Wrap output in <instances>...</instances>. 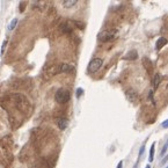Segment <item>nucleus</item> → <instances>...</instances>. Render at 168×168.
Segmentation results:
<instances>
[{
  "instance_id": "20e7f679",
  "label": "nucleus",
  "mask_w": 168,
  "mask_h": 168,
  "mask_svg": "<svg viewBox=\"0 0 168 168\" xmlns=\"http://www.w3.org/2000/svg\"><path fill=\"white\" fill-rule=\"evenodd\" d=\"M103 64V60L101 58H93L91 63L88 64V72L89 73H95L101 69V66Z\"/></svg>"
},
{
  "instance_id": "b1692460",
  "label": "nucleus",
  "mask_w": 168,
  "mask_h": 168,
  "mask_svg": "<svg viewBox=\"0 0 168 168\" xmlns=\"http://www.w3.org/2000/svg\"><path fill=\"white\" fill-rule=\"evenodd\" d=\"M146 168H151V167H150V166H146Z\"/></svg>"
},
{
  "instance_id": "1a4fd4ad",
  "label": "nucleus",
  "mask_w": 168,
  "mask_h": 168,
  "mask_svg": "<svg viewBox=\"0 0 168 168\" xmlns=\"http://www.w3.org/2000/svg\"><path fill=\"white\" fill-rule=\"evenodd\" d=\"M78 2V0H63V5L65 8H71Z\"/></svg>"
},
{
  "instance_id": "f03ea898",
  "label": "nucleus",
  "mask_w": 168,
  "mask_h": 168,
  "mask_svg": "<svg viewBox=\"0 0 168 168\" xmlns=\"http://www.w3.org/2000/svg\"><path fill=\"white\" fill-rule=\"evenodd\" d=\"M55 100L59 104H65L70 101V93L64 88H60L55 94Z\"/></svg>"
},
{
  "instance_id": "7ed1b4c3",
  "label": "nucleus",
  "mask_w": 168,
  "mask_h": 168,
  "mask_svg": "<svg viewBox=\"0 0 168 168\" xmlns=\"http://www.w3.org/2000/svg\"><path fill=\"white\" fill-rule=\"evenodd\" d=\"M115 36H116V30L115 29H106L103 32H101L99 34V36H97V39L100 42H109L111 39H115Z\"/></svg>"
},
{
  "instance_id": "6e6552de",
  "label": "nucleus",
  "mask_w": 168,
  "mask_h": 168,
  "mask_svg": "<svg viewBox=\"0 0 168 168\" xmlns=\"http://www.w3.org/2000/svg\"><path fill=\"white\" fill-rule=\"evenodd\" d=\"M167 44V39H165V37H161V39H159L156 41V50H160L161 48Z\"/></svg>"
},
{
  "instance_id": "412c9836",
  "label": "nucleus",
  "mask_w": 168,
  "mask_h": 168,
  "mask_svg": "<svg viewBox=\"0 0 168 168\" xmlns=\"http://www.w3.org/2000/svg\"><path fill=\"white\" fill-rule=\"evenodd\" d=\"M80 94H82V89L81 88H79L77 91V96H80Z\"/></svg>"
},
{
  "instance_id": "4468645a",
  "label": "nucleus",
  "mask_w": 168,
  "mask_h": 168,
  "mask_svg": "<svg viewBox=\"0 0 168 168\" xmlns=\"http://www.w3.org/2000/svg\"><path fill=\"white\" fill-rule=\"evenodd\" d=\"M60 30L64 32H71V28L67 26L66 23H64V25H62V27H60Z\"/></svg>"
},
{
  "instance_id": "6ab92c4d",
  "label": "nucleus",
  "mask_w": 168,
  "mask_h": 168,
  "mask_svg": "<svg viewBox=\"0 0 168 168\" xmlns=\"http://www.w3.org/2000/svg\"><path fill=\"white\" fill-rule=\"evenodd\" d=\"M25 11V2H21V5H20V12L22 13Z\"/></svg>"
},
{
  "instance_id": "f257e3e1",
  "label": "nucleus",
  "mask_w": 168,
  "mask_h": 168,
  "mask_svg": "<svg viewBox=\"0 0 168 168\" xmlns=\"http://www.w3.org/2000/svg\"><path fill=\"white\" fill-rule=\"evenodd\" d=\"M13 101H14V103H15V107H16L21 113H23V114L28 113V110L30 109V103H29V101L27 100V97L25 96L23 94H20V93L14 94Z\"/></svg>"
},
{
  "instance_id": "ddd939ff",
  "label": "nucleus",
  "mask_w": 168,
  "mask_h": 168,
  "mask_svg": "<svg viewBox=\"0 0 168 168\" xmlns=\"http://www.w3.org/2000/svg\"><path fill=\"white\" fill-rule=\"evenodd\" d=\"M18 22H19V20L16 19V18L12 20V22L9 23V27H8V30H13L14 28L16 27V25H18Z\"/></svg>"
},
{
  "instance_id": "4be33fe9",
  "label": "nucleus",
  "mask_w": 168,
  "mask_h": 168,
  "mask_svg": "<svg viewBox=\"0 0 168 168\" xmlns=\"http://www.w3.org/2000/svg\"><path fill=\"white\" fill-rule=\"evenodd\" d=\"M123 167V162L119 161V163H118V166H117V168H122Z\"/></svg>"
},
{
  "instance_id": "9b49d317",
  "label": "nucleus",
  "mask_w": 168,
  "mask_h": 168,
  "mask_svg": "<svg viewBox=\"0 0 168 168\" xmlns=\"http://www.w3.org/2000/svg\"><path fill=\"white\" fill-rule=\"evenodd\" d=\"M138 55H137V51H130L124 58L125 59H129V60H133V59H137Z\"/></svg>"
},
{
  "instance_id": "9d476101",
  "label": "nucleus",
  "mask_w": 168,
  "mask_h": 168,
  "mask_svg": "<svg viewBox=\"0 0 168 168\" xmlns=\"http://www.w3.org/2000/svg\"><path fill=\"white\" fill-rule=\"evenodd\" d=\"M160 81H161V78L159 74H155L154 78H153V81H152V84H153V87H154V89H156L158 87H159V85H160Z\"/></svg>"
},
{
  "instance_id": "a211bd4d",
  "label": "nucleus",
  "mask_w": 168,
  "mask_h": 168,
  "mask_svg": "<svg viewBox=\"0 0 168 168\" xmlns=\"http://www.w3.org/2000/svg\"><path fill=\"white\" fill-rule=\"evenodd\" d=\"M144 150H145V144H144L142 147H140V152H139V155H138V158H140V156H142V154L144 153Z\"/></svg>"
},
{
  "instance_id": "f3484780",
  "label": "nucleus",
  "mask_w": 168,
  "mask_h": 168,
  "mask_svg": "<svg viewBox=\"0 0 168 168\" xmlns=\"http://www.w3.org/2000/svg\"><path fill=\"white\" fill-rule=\"evenodd\" d=\"M161 126L163 128V129H167V128H168V119H166L165 122H162Z\"/></svg>"
},
{
  "instance_id": "aec40b11",
  "label": "nucleus",
  "mask_w": 168,
  "mask_h": 168,
  "mask_svg": "<svg viewBox=\"0 0 168 168\" xmlns=\"http://www.w3.org/2000/svg\"><path fill=\"white\" fill-rule=\"evenodd\" d=\"M167 160H168V155H166V156L163 158V160H162V161H161V165H165V163L167 162Z\"/></svg>"
},
{
  "instance_id": "dca6fc26",
  "label": "nucleus",
  "mask_w": 168,
  "mask_h": 168,
  "mask_svg": "<svg viewBox=\"0 0 168 168\" xmlns=\"http://www.w3.org/2000/svg\"><path fill=\"white\" fill-rule=\"evenodd\" d=\"M167 149H168V142H167V144L163 146V149H162V151H161V155H165V153H166V151H167Z\"/></svg>"
},
{
  "instance_id": "423d86ee",
  "label": "nucleus",
  "mask_w": 168,
  "mask_h": 168,
  "mask_svg": "<svg viewBox=\"0 0 168 168\" xmlns=\"http://www.w3.org/2000/svg\"><path fill=\"white\" fill-rule=\"evenodd\" d=\"M57 125H58V128L60 130H65L67 128V125H69V121L64 118V117H60L59 119H57Z\"/></svg>"
},
{
  "instance_id": "5701e85b",
  "label": "nucleus",
  "mask_w": 168,
  "mask_h": 168,
  "mask_svg": "<svg viewBox=\"0 0 168 168\" xmlns=\"http://www.w3.org/2000/svg\"><path fill=\"white\" fill-rule=\"evenodd\" d=\"M133 168H138V161L136 162V165H135V167H133Z\"/></svg>"
},
{
  "instance_id": "f8f14e48",
  "label": "nucleus",
  "mask_w": 168,
  "mask_h": 168,
  "mask_svg": "<svg viewBox=\"0 0 168 168\" xmlns=\"http://www.w3.org/2000/svg\"><path fill=\"white\" fill-rule=\"evenodd\" d=\"M154 159V144H152L151 146V150H150V156H149V161L152 162Z\"/></svg>"
},
{
  "instance_id": "2eb2a0df",
  "label": "nucleus",
  "mask_w": 168,
  "mask_h": 168,
  "mask_svg": "<svg viewBox=\"0 0 168 168\" xmlns=\"http://www.w3.org/2000/svg\"><path fill=\"white\" fill-rule=\"evenodd\" d=\"M6 45H7V39H5V41H4V43H2V46H1V55H4V53H5Z\"/></svg>"
},
{
  "instance_id": "393cba45",
  "label": "nucleus",
  "mask_w": 168,
  "mask_h": 168,
  "mask_svg": "<svg viewBox=\"0 0 168 168\" xmlns=\"http://www.w3.org/2000/svg\"><path fill=\"white\" fill-rule=\"evenodd\" d=\"M166 168H168V166H167V167H166Z\"/></svg>"
},
{
  "instance_id": "0eeeda50",
  "label": "nucleus",
  "mask_w": 168,
  "mask_h": 168,
  "mask_svg": "<svg viewBox=\"0 0 168 168\" xmlns=\"http://www.w3.org/2000/svg\"><path fill=\"white\" fill-rule=\"evenodd\" d=\"M126 96H128V99H129L131 102L136 101L137 99H138V95H137V93L135 91H132V89H129V91L126 92Z\"/></svg>"
},
{
  "instance_id": "39448f33",
  "label": "nucleus",
  "mask_w": 168,
  "mask_h": 168,
  "mask_svg": "<svg viewBox=\"0 0 168 168\" xmlns=\"http://www.w3.org/2000/svg\"><path fill=\"white\" fill-rule=\"evenodd\" d=\"M74 70V67L72 65H69V64H60L58 65V71L59 73H70Z\"/></svg>"
}]
</instances>
